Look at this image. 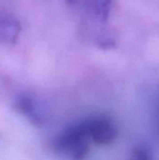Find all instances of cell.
Masks as SVG:
<instances>
[{
    "mask_svg": "<svg viewBox=\"0 0 159 160\" xmlns=\"http://www.w3.org/2000/svg\"><path fill=\"white\" fill-rule=\"evenodd\" d=\"M81 124L89 140L97 145L111 144L118 135L114 123L107 116H94L83 120Z\"/></svg>",
    "mask_w": 159,
    "mask_h": 160,
    "instance_id": "obj_2",
    "label": "cell"
},
{
    "mask_svg": "<svg viewBox=\"0 0 159 160\" xmlns=\"http://www.w3.org/2000/svg\"><path fill=\"white\" fill-rule=\"evenodd\" d=\"M17 106L19 110L34 123L41 124L43 122V117L34 99L26 96H22L17 100Z\"/></svg>",
    "mask_w": 159,
    "mask_h": 160,
    "instance_id": "obj_4",
    "label": "cell"
},
{
    "mask_svg": "<svg viewBox=\"0 0 159 160\" xmlns=\"http://www.w3.org/2000/svg\"><path fill=\"white\" fill-rule=\"evenodd\" d=\"M21 23L12 17L0 15V42L4 44H15L20 33Z\"/></svg>",
    "mask_w": 159,
    "mask_h": 160,
    "instance_id": "obj_3",
    "label": "cell"
},
{
    "mask_svg": "<svg viewBox=\"0 0 159 160\" xmlns=\"http://www.w3.org/2000/svg\"><path fill=\"white\" fill-rule=\"evenodd\" d=\"M66 1H67V3L69 4V5H74V4L77 2V0H66Z\"/></svg>",
    "mask_w": 159,
    "mask_h": 160,
    "instance_id": "obj_7",
    "label": "cell"
},
{
    "mask_svg": "<svg viewBox=\"0 0 159 160\" xmlns=\"http://www.w3.org/2000/svg\"><path fill=\"white\" fill-rule=\"evenodd\" d=\"M89 138L81 123L72 125L63 130L54 140V151L71 160H84L90 146Z\"/></svg>",
    "mask_w": 159,
    "mask_h": 160,
    "instance_id": "obj_1",
    "label": "cell"
},
{
    "mask_svg": "<svg viewBox=\"0 0 159 160\" xmlns=\"http://www.w3.org/2000/svg\"><path fill=\"white\" fill-rule=\"evenodd\" d=\"M130 160H153L149 150L142 146H138L132 152Z\"/></svg>",
    "mask_w": 159,
    "mask_h": 160,
    "instance_id": "obj_6",
    "label": "cell"
},
{
    "mask_svg": "<svg viewBox=\"0 0 159 160\" xmlns=\"http://www.w3.org/2000/svg\"><path fill=\"white\" fill-rule=\"evenodd\" d=\"M112 7V0H89V10L94 18L101 22L109 20Z\"/></svg>",
    "mask_w": 159,
    "mask_h": 160,
    "instance_id": "obj_5",
    "label": "cell"
}]
</instances>
